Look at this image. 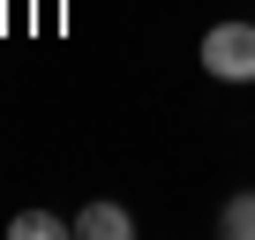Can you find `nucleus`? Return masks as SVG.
Returning a JSON list of instances; mask_svg holds the SVG:
<instances>
[{"label": "nucleus", "instance_id": "1", "mask_svg": "<svg viewBox=\"0 0 255 240\" xmlns=\"http://www.w3.org/2000/svg\"><path fill=\"white\" fill-rule=\"evenodd\" d=\"M203 68L218 83H255V23H218L203 38Z\"/></svg>", "mask_w": 255, "mask_h": 240}, {"label": "nucleus", "instance_id": "2", "mask_svg": "<svg viewBox=\"0 0 255 240\" xmlns=\"http://www.w3.org/2000/svg\"><path fill=\"white\" fill-rule=\"evenodd\" d=\"M75 233H83V240H128V233H135V218H128L120 203H90V210L75 218Z\"/></svg>", "mask_w": 255, "mask_h": 240}, {"label": "nucleus", "instance_id": "3", "mask_svg": "<svg viewBox=\"0 0 255 240\" xmlns=\"http://www.w3.org/2000/svg\"><path fill=\"white\" fill-rule=\"evenodd\" d=\"M8 233H15V240H60L68 225H60L53 210H15V225H8Z\"/></svg>", "mask_w": 255, "mask_h": 240}, {"label": "nucleus", "instance_id": "4", "mask_svg": "<svg viewBox=\"0 0 255 240\" xmlns=\"http://www.w3.org/2000/svg\"><path fill=\"white\" fill-rule=\"evenodd\" d=\"M218 225H225V233H233V240H255V188H248V195H233V203H225V218H218Z\"/></svg>", "mask_w": 255, "mask_h": 240}]
</instances>
